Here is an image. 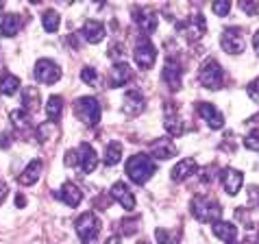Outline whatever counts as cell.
Returning a JSON list of instances; mask_svg holds the SVG:
<instances>
[{
  "label": "cell",
  "mask_w": 259,
  "mask_h": 244,
  "mask_svg": "<svg viewBox=\"0 0 259 244\" xmlns=\"http://www.w3.org/2000/svg\"><path fill=\"white\" fill-rule=\"evenodd\" d=\"M192 216L198 222H218L222 216L220 203L209 194H198L192 198Z\"/></svg>",
  "instance_id": "obj_1"
},
{
  "label": "cell",
  "mask_w": 259,
  "mask_h": 244,
  "mask_svg": "<svg viewBox=\"0 0 259 244\" xmlns=\"http://www.w3.org/2000/svg\"><path fill=\"white\" fill-rule=\"evenodd\" d=\"M126 175H128V179H131L133 183L144 185L150 177L155 175V161H153V157L144 155V153H138V155L128 157V161H126Z\"/></svg>",
  "instance_id": "obj_2"
},
{
  "label": "cell",
  "mask_w": 259,
  "mask_h": 244,
  "mask_svg": "<svg viewBox=\"0 0 259 244\" xmlns=\"http://www.w3.org/2000/svg\"><path fill=\"white\" fill-rule=\"evenodd\" d=\"M198 78H200V83H203L207 90H220L222 83H225V72H222L220 63L209 57V59H205L203 63H200Z\"/></svg>",
  "instance_id": "obj_3"
},
{
  "label": "cell",
  "mask_w": 259,
  "mask_h": 244,
  "mask_svg": "<svg viewBox=\"0 0 259 244\" xmlns=\"http://www.w3.org/2000/svg\"><path fill=\"white\" fill-rule=\"evenodd\" d=\"M74 113L88 127H96L100 122V103L94 96H83L74 103Z\"/></svg>",
  "instance_id": "obj_4"
},
{
  "label": "cell",
  "mask_w": 259,
  "mask_h": 244,
  "mask_svg": "<svg viewBox=\"0 0 259 244\" xmlns=\"http://www.w3.org/2000/svg\"><path fill=\"white\" fill-rule=\"evenodd\" d=\"M74 229H76V233H78V238H81V242L90 244V242H94L96 235L100 233V220L96 218L94 212H85V214H81V216L76 218Z\"/></svg>",
  "instance_id": "obj_5"
},
{
  "label": "cell",
  "mask_w": 259,
  "mask_h": 244,
  "mask_svg": "<svg viewBox=\"0 0 259 244\" xmlns=\"http://www.w3.org/2000/svg\"><path fill=\"white\" fill-rule=\"evenodd\" d=\"M177 31L188 42H198L207 31V22L200 13H194V16H190L188 20H183V22L177 24Z\"/></svg>",
  "instance_id": "obj_6"
},
{
  "label": "cell",
  "mask_w": 259,
  "mask_h": 244,
  "mask_svg": "<svg viewBox=\"0 0 259 244\" xmlns=\"http://www.w3.org/2000/svg\"><path fill=\"white\" fill-rule=\"evenodd\" d=\"M220 44L229 55H242L244 50H246V35H244V28H240V26L227 28L220 37Z\"/></svg>",
  "instance_id": "obj_7"
},
{
  "label": "cell",
  "mask_w": 259,
  "mask_h": 244,
  "mask_svg": "<svg viewBox=\"0 0 259 244\" xmlns=\"http://www.w3.org/2000/svg\"><path fill=\"white\" fill-rule=\"evenodd\" d=\"M135 63H138V68L140 70H150L155 66V59H157V50L155 46L150 44V39L144 35V37L138 42V46H135Z\"/></svg>",
  "instance_id": "obj_8"
},
{
  "label": "cell",
  "mask_w": 259,
  "mask_h": 244,
  "mask_svg": "<svg viewBox=\"0 0 259 244\" xmlns=\"http://www.w3.org/2000/svg\"><path fill=\"white\" fill-rule=\"evenodd\" d=\"M161 78H163V83L168 85L172 92L181 90V85H183V70H181V63H179L177 59H172V57H168V59H165V63H163V70H161Z\"/></svg>",
  "instance_id": "obj_9"
},
{
  "label": "cell",
  "mask_w": 259,
  "mask_h": 244,
  "mask_svg": "<svg viewBox=\"0 0 259 244\" xmlns=\"http://www.w3.org/2000/svg\"><path fill=\"white\" fill-rule=\"evenodd\" d=\"M35 78H37L39 83H46V85H53L61 78V68L57 66L55 61L50 59H39L35 63V70H33Z\"/></svg>",
  "instance_id": "obj_10"
},
{
  "label": "cell",
  "mask_w": 259,
  "mask_h": 244,
  "mask_svg": "<svg viewBox=\"0 0 259 244\" xmlns=\"http://www.w3.org/2000/svg\"><path fill=\"white\" fill-rule=\"evenodd\" d=\"M76 166L81 168L83 175H90L94 172L96 166H98V157H96V150L92 148L88 142H83L81 146L76 148Z\"/></svg>",
  "instance_id": "obj_11"
},
{
  "label": "cell",
  "mask_w": 259,
  "mask_h": 244,
  "mask_svg": "<svg viewBox=\"0 0 259 244\" xmlns=\"http://www.w3.org/2000/svg\"><path fill=\"white\" fill-rule=\"evenodd\" d=\"M220 183L229 196H235L244 185V175L235 168H222L220 170Z\"/></svg>",
  "instance_id": "obj_12"
},
{
  "label": "cell",
  "mask_w": 259,
  "mask_h": 244,
  "mask_svg": "<svg viewBox=\"0 0 259 244\" xmlns=\"http://www.w3.org/2000/svg\"><path fill=\"white\" fill-rule=\"evenodd\" d=\"M144 107H146V98H144L140 90H128L124 98H122V111L126 116H140L144 111Z\"/></svg>",
  "instance_id": "obj_13"
},
{
  "label": "cell",
  "mask_w": 259,
  "mask_h": 244,
  "mask_svg": "<svg viewBox=\"0 0 259 244\" xmlns=\"http://www.w3.org/2000/svg\"><path fill=\"white\" fill-rule=\"evenodd\" d=\"M111 198L116 200L118 205H122V210H126V212L135 210V196L124 181H118V183L111 185Z\"/></svg>",
  "instance_id": "obj_14"
},
{
  "label": "cell",
  "mask_w": 259,
  "mask_h": 244,
  "mask_svg": "<svg viewBox=\"0 0 259 244\" xmlns=\"http://www.w3.org/2000/svg\"><path fill=\"white\" fill-rule=\"evenodd\" d=\"M196 111L211 129H222V125H225V116L211 103H196Z\"/></svg>",
  "instance_id": "obj_15"
},
{
  "label": "cell",
  "mask_w": 259,
  "mask_h": 244,
  "mask_svg": "<svg viewBox=\"0 0 259 244\" xmlns=\"http://www.w3.org/2000/svg\"><path fill=\"white\" fill-rule=\"evenodd\" d=\"M165 131L170 135H175V138H181L185 133V125L183 120L177 116V107H172V103H165V122H163Z\"/></svg>",
  "instance_id": "obj_16"
},
{
  "label": "cell",
  "mask_w": 259,
  "mask_h": 244,
  "mask_svg": "<svg viewBox=\"0 0 259 244\" xmlns=\"http://www.w3.org/2000/svg\"><path fill=\"white\" fill-rule=\"evenodd\" d=\"M133 20L135 24H140V28H144L146 33H153L159 20H157V13H153L150 9H142V7H133Z\"/></svg>",
  "instance_id": "obj_17"
},
{
  "label": "cell",
  "mask_w": 259,
  "mask_h": 244,
  "mask_svg": "<svg viewBox=\"0 0 259 244\" xmlns=\"http://www.w3.org/2000/svg\"><path fill=\"white\" fill-rule=\"evenodd\" d=\"M150 153H153L155 159H170V157H175L177 153V146H175V142H172L170 138H157L153 142V146H150Z\"/></svg>",
  "instance_id": "obj_18"
},
{
  "label": "cell",
  "mask_w": 259,
  "mask_h": 244,
  "mask_svg": "<svg viewBox=\"0 0 259 244\" xmlns=\"http://www.w3.org/2000/svg\"><path fill=\"white\" fill-rule=\"evenodd\" d=\"M57 198L61 200V203H66L68 207H78V203L83 200V192L76 188L74 183H63L61 188H59V192H57Z\"/></svg>",
  "instance_id": "obj_19"
},
{
  "label": "cell",
  "mask_w": 259,
  "mask_h": 244,
  "mask_svg": "<svg viewBox=\"0 0 259 244\" xmlns=\"http://www.w3.org/2000/svg\"><path fill=\"white\" fill-rule=\"evenodd\" d=\"M196 170H198L196 161H194L192 157H188V159H181L175 168L170 170V177H172V181H175V183H181V181H185L188 177H192Z\"/></svg>",
  "instance_id": "obj_20"
},
{
  "label": "cell",
  "mask_w": 259,
  "mask_h": 244,
  "mask_svg": "<svg viewBox=\"0 0 259 244\" xmlns=\"http://www.w3.org/2000/svg\"><path fill=\"white\" fill-rule=\"evenodd\" d=\"M133 78V72L126 63H116L111 70H109V88H122L126 85L128 81Z\"/></svg>",
  "instance_id": "obj_21"
},
{
  "label": "cell",
  "mask_w": 259,
  "mask_h": 244,
  "mask_svg": "<svg viewBox=\"0 0 259 244\" xmlns=\"http://www.w3.org/2000/svg\"><path fill=\"white\" fill-rule=\"evenodd\" d=\"M81 37L85 42H90V44H98V42H103V37H105V26L100 24L98 20H88L81 28Z\"/></svg>",
  "instance_id": "obj_22"
},
{
  "label": "cell",
  "mask_w": 259,
  "mask_h": 244,
  "mask_svg": "<svg viewBox=\"0 0 259 244\" xmlns=\"http://www.w3.org/2000/svg\"><path fill=\"white\" fill-rule=\"evenodd\" d=\"M211 231H213L215 238L222 240V242H227V244H231V242L237 238V227L233 225V222H227V220L213 222V225H211Z\"/></svg>",
  "instance_id": "obj_23"
},
{
  "label": "cell",
  "mask_w": 259,
  "mask_h": 244,
  "mask_svg": "<svg viewBox=\"0 0 259 244\" xmlns=\"http://www.w3.org/2000/svg\"><path fill=\"white\" fill-rule=\"evenodd\" d=\"M39 175H41V161H39V159H33V161L22 170V175L18 177V183H20V185H33V183L39 179Z\"/></svg>",
  "instance_id": "obj_24"
},
{
  "label": "cell",
  "mask_w": 259,
  "mask_h": 244,
  "mask_svg": "<svg viewBox=\"0 0 259 244\" xmlns=\"http://www.w3.org/2000/svg\"><path fill=\"white\" fill-rule=\"evenodd\" d=\"M20 26H22L20 16H16V13H7L3 18V22H0V35H3V37H13V35H18Z\"/></svg>",
  "instance_id": "obj_25"
},
{
  "label": "cell",
  "mask_w": 259,
  "mask_h": 244,
  "mask_svg": "<svg viewBox=\"0 0 259 244\" xmlns=\"http://www.w3.org/2000/svg\"><path fill=\"white\" fill-rule=\"evenodd\" d=\"M22 105H24V111L33 113L39 109V92L35 88H24L22 90Z\"/></svg>",
  "instance_id": "obj_26"
},
{
  "label": "cell",
  "mask_w": 259,
  "mask_h": 244,
  "mask_svg": "<svg viewBox=\"0 0 259 244\" xmlns=\"http://www.w3.org/2000/svg\"><path fill=\"white\" fill-rule=\"evenodd\" d=\"M155 240L159 244H179L181 242V231H170V229L157 227L155 229Z\"/></svg>",
  "instance_id": "obj_27"
},
{
  "label": "cell",
  "mask_w": 259,
  "mask_h": 244,
  "mask_svg": "<svg viewBox=\"0 0 259 244\" xmlns=\"http://www.w3.org/2000/svg\"><path fill=\"white\" fill-rule=\"evenodd\" d=\"M20 88V78L16 74H3L0 76V92L5 96H13Z\"/></svg>",
  "instance_id": "obj_28"
},
{
  "label": "cell",
  "mask_w": 259,
  "mask_h": 244,
  "mask_svg": "<svg viewBox=\"0 0 259 244\" xmlns=\"http://www.w3.org/2000/svg\"><path fill=\"white\" fill-rule=\"evenodd\" d=\"M122 159V144L118 140L109 142V146L105 148V164L107 166H116V164Z\"/></svg>",
  "instance_id": "obj_29"
},
{
  "label": "cell",
  "mask_w": 259,
  "mask_h": 244,
  "mask_svg": "<svg viewBox=\"0 0 259 244\" xmlns=\"http://www.w3.org/2000/svg\"><path fill=\"white\" fill-rule=\"evenodd\" d=\"M46 113L50 120H59L61 113H63V98L61 96H50L48 103H46Z\"/></svg>",
  "instance_id": "obj_30"
},
{
  "label": "cell",
  "mask_w": 259,
  "mask_h": 244,
  "mask_svg": "<svg viewBox=\"0 0 259 244\" xmlns=\"http://www.w3.org/2000/svg\"><path fill=\"white\" fill-rule=\"evenodd\" d=\"M9 116H11L13 127H18V129H28L31 127V113L24 111V109H13Z\"/></svg>",
  "instance_id": "obj_31"
},
{
  "label": "cell",
  "mask_w": 259,
  "mask_h": 244,
  "mask_svg": "<svg viewBox=\"0 0 259 244\" xmlns=\"http://www.w3.org/2000/svg\"><path fill=\"white\" fill-rule=\"evenodd\" d=\"M41 24H44V28L48 33H55L57 28H59V24H61L59 13H57V11H46L44 16H41Z\"/></svg>",
  "instance_id": "obj_32"
},
{
  "label": "cell",
  "mask_w": 259,
  "mask_h": 244,
  "mask_svg": "<svg viewBox=\"0 0 259 244\" xmlns=\"http://www.w3.org/2000/svg\"><path fill=\"white\" fill-rule=\"evenodd\" d=\"M53 133H55V125L53 122H41V125L35 129V135H37V140L44 144V142L53 140Z\"/></svg>",
  "instance_id": "obj_33"
},
{
  "label": "cell",
  "mask_w": 259,
  "mask_h": 244,
  "mask_svg": "<svg viewBox=\"0 0 259 244\" xmlns=\"http://www.w3.org/2000/svg\"><path fill=\"white\" fill-rule=\"evenodd\" d=\"M124 44H120V42H113L109 46V59L116 61V63H124Z\"/></svg>",
  "instance_id": "obj_34"
},
{
  "label": "cell",
  "mask_w": 259,
  "mask_h": 244,
  "mask_svg": "<svg viewBox=\"0 0 259 244\" xmlns=\"http://www.w3.org/2000/svg\"><path fill=\"white\" fill-rule=\"evenodd\" d=\"M140 229V218H124L120 222V231L124 235H133Z\"/></svg>",
  "instance_id": "obj_35"
},
{
  "label": "cell",
  "mask_w": 259,
  "mask_h": 244,
  "mask_svg": "<svg viewBox=\"0 0 259 244\" xmlns=\"http://www.w3.org/2000/svg\"><path fill=\"white\" fill-rule=\"evenodd\" d=\"M81 81L88 83V85H98V72H96L94 68L85 66V68L81 70Z\"/></svg>",
  "instance_id": "obj_36"
},
{
  "label": "cell",
  "mask_w": 259,
  "mask_h": 244,
  "mask_svg": "<svg viewBox=\"0 0 259 244\" xmlns=\"http://www.w3.org/2000/svg\"><path fill=\"white\" fill-rule=\"evenodd\" d=\"M211 11H213L218 18H225L227 13L231 11V3H229V0H218V3L211 5Z\"/></svg>",
  "instance_id": "obj_37"
},
{
  "label": "cell",
  "mask_w": 259,
  "mask_h": 244,
  "mask_svg": "<svg viewBox=\"0 0 259 244\" xmlns=\"http://www.w3.org/2000/svg\"><path fill=\"white\" fill-rule=\"evenodd\" d=\"M244 146L248 150H259V131H250L246 138H244Z\"/></svg>",
  "instance_id": "obj_38"
},
{
  "label": "cell",
  "mask_w": 259,
  "mask_h": 244,
  "mask_svg": "<svg viewBox=\"0 0 259 244\" xmlns=\"http://www.w3.org/2000/svg\"><path fill=\"white\" fill-rule=\"evenodd\" d=\"M240 9H242L244 13H248V16H255V13L259 11V5L253 3V0H242V3H240Z\"/></svg>",
  "instance_id": "obj_39"
},
{
  "label": "cell",
  "mask_w": 259,
  "mask_h": 244,
  "mask_svg": "<svg viewBox=\"0 0 259 244\" xmlns=\"http://www.w3.org/2000/svg\"><path fill=\"white\" fill-rule=\"evenodd\" d=\"M246 92H248V96L255 100V103L259 105V76L255 78V81H250L248 83V88H246Z\"/></svg>",
  "instance_id": "obj_40"
},
{
  "label": "cell",
  "mask_w": 259,
  "mask_h": 244,
  "mask_svg": "<svg viewBox=\"0 0 259 244\" xmlns=\"http://www.w3.org/2000/svg\"><path fill=\"white\" fill-rule=\"evenodd\" d=\"M213 172H215V166H207L200 170V183H211L213 181Z\"/></svg>",
  "instance_id": "obj_41"
},
{
  "label": "cell",
  "mask_w": 259,
  "mask_h": 244,
  "mask_svg": "<svg viewBox=\"0 0 259 244\" xmlns=\"http://www.w3.org/2000/svg\"><path fill=\"white\" fill-rule=\"evenodd\" d=\"M248 205L250 207L259 205V188H257V185H250V188H248Z\"/></svg>",
  "instance_id": "obj_42"
},
{
  "label": "cell",
  "mask_w": 259,
  "mask_h": 244,
  "mask_svg": "<svg viewBox=\"0 0 259 244\" xmlns=\"http://www.w3.org/2000/svg\"><path fill=\"white\" fill-rule=\"evenodd\" d=\"M9 146H11V135L0 133V148H9Z\"/></svg>",
  "instance_id": "obj_43"
},
{
  "label": "cell",
  "mask_w": 259,
  "mask_h": 244,
  "mask_svg": "<svg viewBox=\"0 0 259 244\" xmlns=\"http://www.w3.org/2000/svg\"><path fill=\"white\" fill-rule=\"evenodd\" d=\"M66 164L68 166H76V150H68L66 153Z\"/></svg>",
  "instance_id": "obj_44"
},
{
  "label": "cell",
  "mask_w": 259,
  "mask_h": 244,
  "mask_svg": "<svg viewBox=\"0 0 259 244\" xmlns=\"http://www.w3.org/2000/svg\"><path fill=\"white\" fill-rule=\"evenodd\" d=\"M105 244H122V238H120V235H111V238L107 240Z\"/></svg>",
  "instance_id": "obj_45"
},
{
  "label": "cell",
  "mask_w": 259,
  "mask_h": 244,
  "mask_svg": "<svg viewBox=\"0 0 259 244\" xmlns=\"http://www.w3.org/2000/svg\"><path fill=\"white\" fill-rule=\"evenodd\" d=\"M7 198V185L5 183H0V203Z\"/></svg>",
  "instance_id": "obj_46"
},
{
  "label": "cell",
  "mask_w": 259,
  "mask_h": 244,
  "mask_svg": "<svg viewBox=\"0 0 259 244\" xmlns=\"http://www.w3.org/2000/svg\"><path fill=\"white\" fill-rule=\"evenodd\" d=\"M253 46H255V53L259 55V31L253 35Z\"/></svg>",
  "instance_id": "obj_47"
},
{
  "label": "cell",
  "mask_w": 259,
  "mask_h": 244,
  "mask_svg": "<svg viewBox=\"0 0 259 244\" xmlns=\"http://www.w3.org/2000/svg\"><path fill=\"white\" fill-rule=\"evenodd\" d=\"M26 205V198L20 194V196H16V207H24Z\"/></svg>",
  "instance_id": "obj_48"
},
{
  "label": "cell",
  "mask_w": 259,
  "mask_h": 244,
  "mask_svg": "<svg viewBox=\"0 0 259 244\" xmlns=\"http://www.w3.org/2000/svg\"><path fill=\"white\" fill-rule=\"evenodd\" d=\"M246 125H259V113H257V116H253V118H248Z\"/></svg>",
  "instance_id": "obj_49"
},
{
  "label": "cell",
  "mask_w": 259,
  "mask_h": 244,
  "mask_svg": "<svg viewBox=\"0 0 259 244\" xmlns=\"http://www.w3.org/2000/svg\"><path fill=\"white\" fill-rule=\"evenodd\" d=\"M242 244H257V238H255V235H250V238H244Z\"/></svg>",
  "instance_id": "obj_50"
},
{
  "label": "cell",
  "mask_w": 259,
  "mask_h": 244,
  "mask_svg": "<svg viewBox=\"0 0 259 244\" xmlns=\"http://www.w3.org/2000/svg\"><path fill=\"white\" fill-rule=\"evenodd\" d=\"M138 244H150V242H146V240H142V242H138Z\"/></svg>",
  "instance_id": "obj_51"
},
{
  "label": "cell",
  "mask_w": 259,
  "mask_h": 244,
  "mask_svg": "<svg viewBox=\"0 0 259 244\" xmlns=\"http://www.w3.org/2000/svg\"><path fill=\"white\" fill-rule=\"evenodd\" d=\"M231 244H233V242H231Z\"/></svg>",
  "instance_id": "obj_52"
}]
</instances>
